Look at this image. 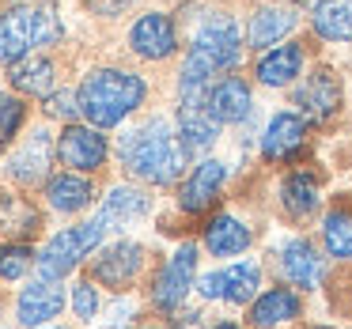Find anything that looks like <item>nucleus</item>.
<instances>
[{
  "mask_svg": "<svg viewBox=\"0 0 352 329\" xmlns=\"http://www.w3.org/2000/svg\"><path fill=\"white\" fill-rule=\"evenodd\" d=\"M186 155L190 148L182 144L175 129H170L163 117L148 122L144 129L129 133L122 144V159L140 182H152V185H170L186 167Z\"/></svg>",
  "mask_w": 352,
  "mask_h": 329,
  "instance_id": "obj_1",
  "label": "nucleus"
},
{
  "mask_svg": "<svg viewBox=\"0 0 352 329\" xmlns=\"http://www.w3.org/2000/svg\"><path fill=\"white\" fill-rule=\"evenodd\" d=\"M76 95H80V114L87 117V125H95V129H114V125H122V117H129L144 102L148 87L137 72L95 69L84 76Z\"/></svg>",
  "mask_w": 352,
  "mask_h": 329,
  "instance_id": "obj_2",
  "label": "nucleus"
},
{
  "mask_svg": "<svg viewBox=\"0 0 352 329\" xmlns=\"http://www.w3.org/2000/svg\"><path fill=\"white\" fill-rule=\"evenodd\" d=\"M65 34L54 4H23L0 16V61L19 65L34 46H50Z\"/></svg>",
  "mask_w": 352,
  "mask_h": 329,
  "instance_id": "obj_3",
  "label": "nucleus"
},
{
  "mask_svg": "<svg viewBox=\"0 0 352 329\" xmlns=\"http://www.w3.org/2000/svg\"><path fill=\"white\" fill-rule=\"evenodd\" d=\"M102 235H107V227H102L99 216H95L91 223L65 227L61 235H54L46 246H42V253H38V276H46V280H61V276H69L72 269H76L80 261H84L87 253L102 242Z\"/></svg>",
  "mask_w": 352,
  "mask_h": 329,
  "instance_id": "obj_4",
  "label": "nucleus"
},
{
  "mask_svg": "<svg viewBox=\"0 0 352 329\" xmlns=\"http://www.w3.org/2000/svg\"><path fill=\"white\" fill-rule=\"evenodd\" d=\"M193 276H197V246H193V242H182V246H178V250L167 258L163 273L155 276V284H152V303L160 306V310H175V306H182V299L190 295V288H193Z\"/></svg>",
  "mask_w": 352,
  "mask_h": 329,
  "instance_id": "obj_5",
  "label": "nucleus"
},
{
  "mask_svg": "<svg viewBox=\"0 0 352 329\" xmlns=\"http://www.w3.org/2000/svg\"><path fill=\"white\" fill-rule=\"evenodd\" d=\"M57 159L72 170H99L107 163V137L95 125H65L57 137Z\"/></svg>",
  "mask_w": 352,
  "mask_h": 329,
  "instance_id": "obj_6",
  "label": "nucleus"
},
{
  "mask_svg": "<svg viewBox=\"0 0 352 329\" xmlns=\"http://www.w3.org/2000/svg\"><path fill=\"white\" fill-rule=\"evenodd\" d=\"M307 144V122L292 110H280V114L269 117L265 133H261V155L269 163H288L303 152Z\"/></svg>",
  "mask_w": 352,
  "mask_h": 329,
  "instance_id": "obj_7",
  "label": "nucleus"
},
{
  "mask_svg": "<svg viewBox=\"0 0 352 329\" xmlns=\"http://www.w3.org/2000/svg\"><path fill=\"white\" fill-rule=\"evenodd\" d=\"M61 306H65V288L57 280H34V284H27L23 291H19V299H16V318H19V326H27V329H38V326H46V321H54L57 314H61Z\"/></svg>",
  "mask_w": 352,
  "mask_h": 329,
  "instance_id": "obj_8",
  "label": "nucleus"
},
{
  "mask_svg": "<svg viewBox=\"0 0 352 329\" xmlns=\"http://www.w3.org/2000/svg\"><path fill=\"white\" fill-rule=\"evenodd\" d=\"M129 46L133 54H140L144 61H163L178 49V34H175V23H170L163 12H148L133 23L129 31Z\"/></svg>",
  "mask_w": 352,
  "mask_h": 329,
  "instance_id": "obj_9",
  "label": "nucleus"
},
{
  "mask_svg": "<svg viewBox=\"0 0 352 329\" xmlns=\"http://www.w3.org/2000/svg\"><path fill=\"white\" fill-rule=\"evenodd\" d=\"M296 106L303 110V117H311V122H329V117L341 110V84H337V76L329 69H318L307 76V84L296 91Z\"/></svg>",
  "mask_w": 352,
  "mask_h": 329,
  "instance_id": "obj_10",
  "label": "nucleus"
},
{
  "mask_svg": "<svg viewBox=\"0 0 352 329\" xmlns=\"http://www.w3.org/2000/svg\"><path fill=\"white\" fill-rule=\"evenodd\" d=\"M280 273L288 284H296L303 291H314L322 284V276H326V261L318 258V250L307 238H288L280 246Z\"/></svg>",
  "mask_w": 352,
  "mask_h": 329,
  "instance_id": "obj_11",
  "label": "nucleus"
},
{
  "mask_svg": "<svg viewBox=\"0 0 352 329\" xmlns=\"http://www.w3.org/2000/svg\"><path fill=\"white\" fill-rule=\"evenodd\" d=\"M223 178H228V167H223L220 159H201L197 167H193V174L182 182V190H178V208H182V212H205V208L220 197Z\"/></svg>",
  "mask_w": 352,
  "mask_h": 329,
  "instance_id": "obj_12",
  "label": "nucleus"
},
{
  "mask_svg": "<svg viewBox=\"0 0 352 329\" xmlns=\"http://www.w3.org/2000/svg\"><path fill=\"white\" fill-rule=\"evenodd\" d=\"M250 106H254V95H250V84L243 76H220L212 84V91H208V114L220 125L246 122Z\"/></svg>",
  "mask_w": 352,
  "mask_h": 329,
  "instance_id": "obj_13",
  "label": "nucleus"
},
{
  "mask_svg": "<svg viewBox=\"0 0 352 329\" xmlns=\"http://www.w3.org/2000/svg\"><path fill=\"white\" fill-rule=\"evenodd\" d=\"M140 265H144V246L140 242H114V246H107V250L95 258L91 276L99 284L122 288V284H129L133 276L140 273Z\"/></svg>",
  "mask_w": 352,
  "mask_h": 329,
  "instance_id": "obj_14",
  "label": "nucleus"
},
{
  "mask_svg": "<svg viewBox=\"0 0 352 329\" xmlns=\"http://www.w3.org/2000/svg\"><path fill=\"white\" fill-rule=\"evenodd\" d=\"M54 155H57V144L50 140V133H46V129H34L31 140H27V144L19 148L16 155H12V163H8V167H12V178H16L19 185L42 182Z\"/></svg>",
  "mask_w": 352,
  "mask_h": 329,
  "instance_id": "obj_15",
  "label": "nucleus"
},
{
  "mask_svg": "<svg viewBox=\"0 0 352 329\" xmlns=\"http://www.w3.org/2000/svg\"><path fill=\"white\" fill-rule=\"evenodd\" d=\"M220 122L208 114V102H178V137L190 152H205L216 144Z\"/></svg>",
  "mask_w": 352,
  "mask_h": 329,
  "instance_id": "obj_16",
  "label": "nucleus"
},
{
  "mask_svg": "<svg viewBox=\"0 0 352 329\" xmlns=\"http://www.w3.org/2000/svg\"><path fill=\"white\" fill-rule=\"evenodd\" d=\"M299 310H303V303H299V295L292 288H269L254 299L250 326L254 329H273V326H284V321L299 318Z\"/></svg>",
  "mask_w": 352,
  "mask_h": 329,
  "instance_id": "obj_17",
  "label": "nucleus"
},
{
  "mask_svg": "<svg viewBox=\"0 0 352 329\" xmlns=\"http://www.w3.org/2000/svg\"><path fill=\"white\" fill-rule=\"evenodd\" d=\"M296 23L299 16L292 8H258L246 27V42H250V49H273L280 38L296 31Z\"/></svg>",
  "mask_w": 352,
  "mask_h": 329,
  "instance_id": "obj_18",
  "label": "nucleus"
},
{
  "mask_svg": "<svg viewBox=\"0 0 352 329\" xmlns=\"http://www.w3.org/2000/svg\"><path fill=\"white\" fill-rule=\"evenodd\" d=\"M250 238H254L250 227L243 220H235L231 212H220L205 223V246L212 258H235L250 246Z\"/></svg>",
  "mask_w": 352,
  "mask_h": 329,
  "instance_id": "obj_19",
  "label": "nucleus"
},
{
  "mask_svg": "<svg viewBox=\"0 0 352 329\" xmlns=\"http://www.w3.org/2000/svg\"><path fill=\"white\" fill-rule=\"evenodd\" d=\"M254 72H258V80L265 87H288L292 80L303 72V46H299V42H288V46L265 49Z\"/></svg>",
  "mask_w": 352,
  "mask_h": 329,
  "instance_id": "obj_20",
  "label": "nucleus"
},
{
  "mask_svg": "<svg viewBox=\"0 0 352 329\" xmlns=\"http://www.w3.org/2000/svg\"><path fill=\"white\" fill-rule=\"evenodd\" d=\"M311 27L326 42H352V0H318Z\"/></svg>",
  "mask_w": 352,
  "mask_h": 329,
  "instance_id": "obj_21",
  "label": "nucleus"
},
{
  "mask_svg": "<svg viewBox=\"0 0 352 329\" xmlns=\"http://www.w3.org/2000/svg\"><path fill=\"white\" fill-rule=\"evenodd\" d=\"M140 216H148V197L140 190H133V185H118V190H110V197L102 201V227H125V223L140 220Z\"/></svg>",
  "mask_w": 352,
  "mask_h": 329,
  "instance_id": "obj_22",
  "label": "nucleus"
},
{
  "mask_svg": "<svg viewBox=\"0 0 352 329\" xmlns=\"http://www.w3.org/2000/svg\"><path fill=\"white\" fill-rule=\"evenodd\" d=\"M46 197H50V208L61 216H72L80 212V208L91 205V182L87 178H76V174H57L46 182Z\"/></svg>",
  "mask_w": 352,
  "mask_h": 329,
  "instance_id": "obj_23",
  "label": "nucleus"
},
{
  "mask_svg": "<svg viewBox=\"0 0 352 329\" xmlns=\"http://www.w3.org/2000/svg\"><path fill=\"white\" fill-rule=\"evenodd\" d=\"M8 80L19 95H31V99L54 95V61H46V57H23L19 65H12Z\"/></svg>",
  "mask_w": 352,
  "mask_h": 329,
  "instance_id": "obj_24",
  "label": "nucleus"
},
{
  "mask_svg": "<svg viewBox=\"0 0 352 329\" xmlns=\"http://www.w3.org/2000/svg\"><path fill=\"white\" fill-rule=\"evenodd\" d=\"M322 242H326V253L337 261H352V208L337 205L326 212L322 220Z\"/></svg>",
  "mask_w": 352,
  "mask_h": 329,
  "instance_id": "obj_25",
  "label": "nucleus"
},
{
  "mask_svg": "<svg viewBox=\"0 0 352 329\" xmlns=\"http://www.w3.org/2000/svg\"><path fill=\"white\" fill-rule=\"evenodd\" d=\"M261 288V265L258 261H235L223 269V299L228 303H250Z\"/></svg>",
  "mask_w": 352,
  "mask_h": 329,
  "instance_id": "obj_26",
  "label": "nucleus"
},
{
  "mask_svg": "<svg viewBox=\"0 0 352 329\" xmlns=\"http://www.w3.org/2000/svg\"><path fill=\"white\" fill-rule=\"evenodd\" d=\"M280 201L288 208V216L296 220H307V216L318 208V182L311 174H288L280 185Z\"/></svg>",
  "mask_w": 352,
  "mask_h": 329,
  "instance_id": "obj_27",
  "label": "nucleus"
},
{
  "mask_svg": "<svg viewBox=\"0 0 352 329\" xmlns=\"http://www.w3.org/2000/svg\"><path fill=\"white\" fill-rule=\"evenodd\" d=\"M0 227L8 235H34L38 231V212L23 197H4L0 201Z\"/></svg>",
  "mask_w": 352,
  "mask_h": 329,
  "instance_id": "obj_28",
  "label": "nucleus"
},
{
  "mask_svg": "<svg viewBox=\"0 0 352 329\" xmlns=\"http://www.w3.org/2000/svg\"><path fill=\"white\" fill-rule=\"evenodd\" d=\"M31 265H38V253H31V246L23 242L0 246V280H23L31 273Z\"/></svg>",
  "mask_w": 352,
  "mask_h": 329,
  "instance_id": "obj_29",
  "label": "nucleus"
},
{
  "mask_svg": "<svg viewBox=\"0 0 352 329\" xmlns=\"http://www.w3.org/2000/svg\"><path fill=\"white\" fill-rule=\"evenodd\" d=\"M23 117H27L23 99H16V95H0V144H8V140L16 137L19 125H23Z\"/></svg>",
  "mask_w": 352,
  "mask_h": 329,
  "instance_id": "obj_30",
  "label": "nucleus"
},
{
  "mask_svg": "<svg viewBox=\"0 0 352 329\" xmlns=\"http://www.w3.org/2000/svg\"><path fill=\"white\" fill-rule=\"evenodd\" d=\"M72 306H76V314L84 321H91L95 314H99V291L91 288V280H80L76 288H72Z\"/></svg>",
  "mask_w": 352,
  "mask_h": 329,
  "instance_id": "obj_31",
  "label": "nucleus"
},
{
  "mask_svg": "<svg viewBox=\"0 0 352 329\" xmlns=\"http://www.w3.org/2000/svg\"><path fill=\"white\" fill-rule=\"evenodd\" d=\"M46 114L50 117H76L80 114V95H72V91L50 95V99H46Z\"/></svg>",
  "mask_w": 352,
  "mask_h": 329,
  "instance_id": "obj_32",
  "label": "nucleus"
},
{
  "mask_svg": "<svg viewBox=\"0 0 352 329\" xmlns=\"http://www.w3.org/2000/svg\"><path fill=\"white\" fill-rule=\"evenodd\" d=\"M197 291L205 299H223V273H205L197 284Z\"/></svg>",
  "mask_w": 352,
  "mask_h": 329,
  "instance_id": "obj_33",
  "label": "nucleus"
},
{
  "mask_svg": "<svg viewBox=\"0 0 352 329\" xmlns=\"http://www.w3.org/2000/svg\"><path fill=\"white\" fill-rule=\"evenodd\" d=\"M125 4H129V0H87V8L99 12V16H118Z\"/></svg>",
  "mask_w": 352,
  "mask_h": 329,
  "instance_id": "obj_34",
  "label": "nucleus"
},
{
  "mask_svg": "<svg viewBox=\"0 0 352 329\" xmlns=\"http://www.w3.org/2000/svg\"><path fill=\"white\" fill-rule=\"evenodd\" d=\"M216 329H239V326H231V321H220V326H216Z\"/></svg>",
  "mask_w": 352,
  "mask_h": 329,
  "instance_id": "obj_35",
  "label": "nucleus"
},
{
  "mask_svg": "<svg viewBox=\"0 0 352 329\" xmlns=\"http://www.w3.org/2000/svg\"><path fill=\"white\" fill-rule=\"evenodd\" d=\"M311 329H329V326H311Z\"/></svg>",
  "mask_w": 352,
  "mask_h": 329,
  "instance_id": "obj_36",
  "label": "nucleus"
},
{
  "mask_svg": "<svg viewBox=\"0 0 352 329\" xmlns=\"http://www.w3.org/2000/svg\"><path fill=\"white\" fill-rule=\"evenodd\" d=\"M38 329H42V326H38Z\"/></svg>",
  "mask_w": 352,
  "mask_h": 329,
  "instance_id": "obj_37",
  "label": "nucleus"
}]
</instances>
